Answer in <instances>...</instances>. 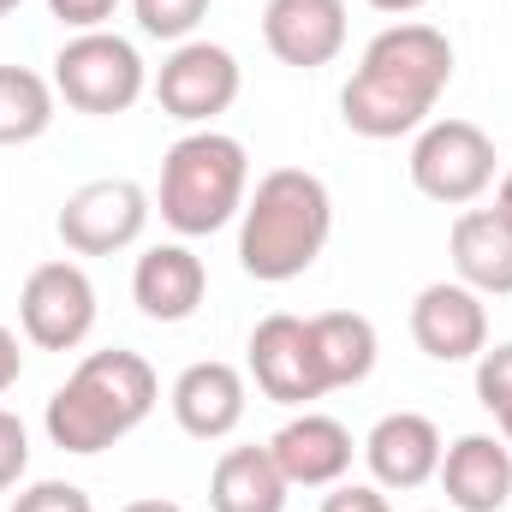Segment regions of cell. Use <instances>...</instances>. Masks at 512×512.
Wrapping results in <instances>:
<instances>
[{
  "mask_svg": "<svg viewBox=\"0 0 512 512\" xmlns=\"http://www.w3.org/2000/svg\"><path fill=\"white\" fill-rule=\"evenodd\" d=\"M477 399L495 417L512 411V340L507 346H483V358H477Z\"/></svg>",
  "mask_w": 512,
  "mask_h": 512,
  "instance_id": "603a6c76",
  "label": "cell"
},
{
  "mask_svg": "<svg viewBox=\"0 0 512 512\" xmlns=\"http://www.w3.org/2000/svg\"><path fill=\"white\" fill-rule=\"evenodd\" d=\"M18 376H24V352H18V334L0 322V393L18 382Z\"/></svg>",
  "mask_w": 512,
  "mask_h": 512,
  "instance_id": "83f0119b",
  "label": "cell"
},
{
  "mask_svg": "<svg viewBox=\"0 0 512 512\" xmlns=\"http://www.w3.org/2000/svg\"><path fill=\"white\" fill-rule=\"evenodd\" d=\"M453 274L483 292V298H512V221L501 209H465L453 221Z\"/></svg>",
  "mask_w": 512,
  "mask_h": 512,
  "instance_id": "ac0fdd59",
  "label": "cell"
},
{
  "mask_svg": "<svg viewBox=\"0 0 512 512\" xmlns=\"http://www.w3.org/2000/svg\"><path fill=\"white\" fill-rule=\"evenodd\" d=\"M268 453H274V465H280V477H286L292 489H334V483H346L358 441H352V429H346L340 417H328V411H298V417H286V423L274 429Z\"/></svg>",
  "mask_w": 512,
  "mask_h": 512,
  "instance_id": "7c38bea8",
  "label": "cell"
},
{
  "mask_svg": "<svg viewBox=\"0 0 512 512\" xmlns=\"http://www.w3.org/2000/svg\"><path fill=\"white\" fill-rule=\"evenodd\" d=\"M126 512H185L179 501H161V495H149V501H131Z\"/></svg>",
  "mask_w": 512,
  "mask_h": 512,
  "instance_id": "f1b7e54d",
  "label": "cell"
},
{
  "mask_svg": "<svg viewBox=\"0 0 512 512\" xmlns=\"http://www.w3.org/2000/svg\"><path fill=\"white\" fill-rule=\"evenodd\" d=\"M149 90V66L120 30H78L60 54H54V96L78 114H126L137 96Z\"/></svg>",
  "mask_w": 512,
  "mask_h": 512,
  "instance_id": "5b68a950",
  "label": "cell"
},
{
  "mask_svg": "<svg viewBox=\"0 0 512 512\" xmlns=\"http://www.w3.org/2000/svg\"><path fill=\"white\" fill-rule=\"evenodd\" d=\"M322 512H393V507H387V489H376V483H334Z\"/></svg>",
  "mask_w": 512,
  "mask_h": 512,
  "instance_id": "4316f807",
  "label": "cell"
},
{
  "mask_svg": "<svg viewBox=\"0 0 512 512\" xmlns=\"http://www.w3.org/2000/svg\"><path fill=\"white\" fill-rule=\"evenodd\" d=\"M429 512H435V507H429Z\"/></svg>",
  "mask_w": 512,
  "mask_h": 512,
  "instance_id": "836d02e7",
  "label": "cell"
},
{
  "mask_svg": "<svg viewBox=\"0 0 512 512\" xmlns=\"http://www.w3.org/2000/svg\"><path fill=\"white\" fill-rule=\"evenodd\" d=\"M304 322H310V346H316V364L328 376V393L370 382L376 352H382L370 316H358V310H322V316H304Z\"/></svg>",
  "mask_w": 512,
  "mask_h": 512,
  "instance_id": "ffe728a7",
  "label": "cell"
},
{
  "mask_svg": "<svg viewBox=\"0 0 512 512\" xmlns=\"http://www.w3.org/2000/svg\"><path fill=\"white\" fill-rule=\"evenodd\" d=\"M262 42L280 66L316 72V66L340 60V48H346V0H268Z\"/></svg>",
  "mask_w": 512,
  "mask_h": 512,
  "instance_id": "5bb4252c",
  "label": "cell"
},
{
  "mask_svg": "<svg viewBox=\"0 0 512 512\" xmlns=\"http://www.w3.org/2000/svg\"><path fill=\"white\" fill-rule=\"evenodd\" d=\"M209 268L191 245H149L131 268V298L149 322H191L203 310Z\"/></svg>",
  "mask_w": 512,
  "mask_h": 512,
  "instance_id": "2e32d148",
  "label": "cell"
},
{
  "mask_svg": "<svg viewBox=\"0 0 512 512\" xmlns=\"http://www.w3.org/2000/svg\"><path fill=\"white\" fill-rule=\"evenodd\" d=\"M292 483L280 477L268 447H227L209 477V507L215 512H286Z\"/></svg>",
  "mask_w": 512,
  "mask_h": 512,
  "instance_id": "d6986e66",
  "label": "cell"
},
{
  "mask_svg": "<svg viewBox=\"0 0 512 512\" xmlns=\"http://www.w3.org/2000/svg\"><path fill=\"white\" fill-rule=\"evenodd\" d=\"M453 84V42L435 24H387L382 36L364 48L358 72L340 90V120L346 131L393 143L429 126L441 90Z\"/></svg>",
  "mask_w": 512,
  "mask_h": 512,
  "instance_id": "6da1fadb",
  "label": "cell"
},
{
  "mask_svg": "<svg viewBox=\"0 0 512 512\" xmlns=\"http://www.w3.org/2000/svg\"><path fill=\"white\" fill-rule=\"evenodd\" d=\"M54 78L30 72V66H0V149L12 143H36L54 126Z\"/></svg>",
  "mask_w": 512,
  "mask_h": 512,
  "instance_id": "44dd1931",
  "label": "cell"
},
{
  "mask_svg": "<svg viewBox=\"0 0 512 512\" xmlns=\"http://www.w3.org/2000/svg\"><path fill=\"white\" fill-rule=\"evenodd\" d=\"M239 84H245L239 54L221 48V42L191 36V42H179V48L161 60V72H155V102H161L167 120H179V126L197 131V126H215V114H227V108L239 102Z\"/></svg>",
  "mask_w": 512,
  "mask_h": 512,
  "instance_id": "ba28073f",
  "label": "cell"
},
{
  "mask_svg": "<svg viewBox=\"0 0 512 512\" xmlns=\"http://www.w3.org/2000/svg\"><path fill=\"white\" fill-rule=\"evenodd\" d=\"M411 340L435 364H471L489 346V304L465 280H435L411 304Z\"/></svg>",
  "mask_w": 512,
  "mask_h": 512,
  "instance_id": "8fae6325",
  "label": "cell"
},
{
  "mask_svg": "<svg viewBox=\"0 0 512 512\" xmlns=\"http://www.w3.org/2000/svg\"><path fill=\"white\" fill-rule=\"evenodd\" d=\"M12 512H96V501L78 489V483H30L18 501H12Z\"/></svg>",
  "mask_w": 512,
  "mask_h": 512,
  "instance_id": "d4e9b609",
  "label": "cell"
},
{
  "mask_svg": "<svg viewBox=\"0 0 512 512\" xmlns=\"http://www.w3.org/2000/svg\"><path fill=\"white\" fill-rule=\"evenodd\" d=\"M334 233V197L310 167H274L239 209V262L262 286L298 280Z\"/></svg>",
  "mask_w": 512,
  "mask_h": 512,
  "instance_id": "7a4b0ae2",
  "label": "cell"
},
{
  "mask_svg": "<svg viewBox=\"0 0 512 512\" xmlns=\"http://www.w3.org/2000/svg\"><path fill=\"white\" fill-rule=\"evenodd\" d=\"M24 471H30V429L0 405V495H6V489H18V483H24Z\"/></svg>",
  "mask_w": 512,
  "mask_h": 512,
  "instance_id": "cb8c5ba5",
  "label": "cell"
},
{
  "mask_svg": "<svg viewBox=\"0 0 512 512\" xmlns=\"http://www.w3.org/2000/svg\"><path fill=\"white\" fill-rule=\"evenodd\" d=\"M251 376L262 387V399H274V405H304L310 411V399L328 393V376L316 364V346H310V322L304 316L274 310V316L256 322L251 328Z\"/></svg>",
  "mask_w": 512,
  "mask_h": 512,
  "instance_id": "30bf717a",
  "label": "cell"
},
{
  "mask_svg": "<svg viewBox=\"0 0 512 512\" xmlns=\"http://www.w3.org/2000/svg\"><path fill=\"white\" fill-rule=\"evenodd\" d=\"M155 399H161V382L137 352H126V346L90 352L66 382L54 387V399L42 411V429H48V441L60 453L90 459V453H108L114 441H126L155 411Z\"/></svg>",
  "mask_w": 512,
  "mask_h": 512,
  "instance_id": "3957f363",
  "label": "cell"
},
{
  "mask_svg": "<svg viewBox=\"0 0 512 512\" xmlns=\"http://www.w3.org/2000/svg\"><path fill=\"white\" fill-rule=\"evenodd\" d=\"M48 12L78 36V30H108V18L120 12V0H48Z\"/></svg>",
  "mask_w": 512,
  "mask_h": 512,
  "instance_id": "484cf974",
  "label": "cell"
},
{
  "mask_svg": "<svg viewBox=\"0 0 512 512\" xmlns=\"http://www.w3.org/2000/svg\"><path fill=\"white\" fill-rule=\"evenodd\" d=\"M251 197V155L239 137L215 126L185 131L167 155H161V185H155V209L179 239H209L221 233Z\"/></svg>",
  "mask_w": 512,
  "mask_h": 512,
  "instance_id": "277c9868",
  "label": "cell"
},
{
  "mask_svg": "<svg viewBox=\"0 0 512 512\" xmlns=\"http://www.w3.org/2000/svg\"><path fill=\"white\" fill-rule=\"evenodd\" d=\"M370 6H376V12H393V18H399V12H417V6H429V0H370Z\"/></svg>",
  "mask_w": 512,
  "mask_h": 512,
  "instance_id": "f546056e",
  "label": "cell"
},
{
  "mask_svg": "<svg viewBox=\"0 0 512 512\" xmlns=\"http://www.w3.org/2000/svg\"><path fill=\"white\" fill-rule=\"evenodd\" d=\"M411 185L447 209L477 203L495 185V137L471 120H429L411 143Z\"/></svg>",
  "mask_w": 512,
  "mask_h": 512,
  "instance_id": "8992f818",
  "label": "cell"
},
{
  "mask_svg": "<svg viewBox=\"0 0 512 512\" xmlns=\"http://www.w3.org/2000/svg\"><path fill=\"white\" fill-rule=\"evenodd\" d=\"M364 465H370V477H376V489H423L435 471H441V453H447V441H441V429H435V417H423V411H387L382 423L364 435Z\"/></svg>",
  "mask_w": 512,
  "mask_h": 512,
  "instance_id": "4fadbf2b",
  "label": "cell"
},
{
  "mask_svg": "<svg viewBox=\"0 0 512 512\" xmlns=\"http://www.w3.org/2000/svg\"><path fill=\"white\" fill-rule=\"evenodd\" d=\"M131 12H137V30H143V36L179 48V42H191L197 24L209 18V0H131Z\"/></svg>",
  "mask_w": 512,
  "mask_h": 512,
  "instance_id": "7402d4cb",
  "label": "cell"
},
{
  "mask_svg": "<svg viewBox=\"0 0 512 512\" xmlns=\"http://www.w3.org/2000/svg\"><path fill=\"white\" fill-rule=\"evenodd\" d=\"M495 209L512 221V167H507V179H501V191H495Z\"/></svg>",
  "mask_w": 512,
  "mask_h": 512,
  "instance_id": "4dcf8cb0",
  "label": "cell"
},
{
  "mask_svg": "<svg viewBox=\"0 0 512 512\" xmlns=\"http://www.w3.org/2000/svg\"><path fill=\"white\" fill-rule=\"evenodd\" d=\"M167 405H173V423H179L191 441H227V435L245 423L251 393H245V376H239L233 364L203 358V364L179 370V382H173V393H167Z\"/></svg>",
  "mask_w": 512,
  "mask_h": 512,
  "instance_id": "9a60e30c",
  "label": "cell"
},
{
  "mask_svg": "<svg viewBox=\"0 0 512 512\" xmlns=\"http://www.w3.org/2000/svg\"><path fill=\"white\" fill-rule=\"evenodd\" d=\"M495 423H501V441L512 447V411H507V417H495Z\"/></svg>",
  "mask_w": 512,
  "mask_h": 512,
  "instance_id": "1f68e13d",
  "label": "cell"
},
{
  "mask_svg": "<svg viewBox=\"0 0 512 512\" xmlns=\"http://www.w3.org/2000/svg\"><path fill=\"white\" fill-rule=\"evenodd\" d=\"M155 203L137 179H90L60 203V245L72 256H114L131 251L149 227Z\"/></svg>",
  "mask_w": 512,
  "mask_h": 512,
  "instance_id": "9c48e42d",
  "label": "cell"
},
{
  "mask_svg": "<svg viewBox=\"0 0 512 512\" xmlns=\"http://www.w3.org/2000/svg\"><path fill=\"white\" fill-rule=\"evenodd\" d=\"M18 328H24V340L36 352L84 346L90 328H96V280L78 262H66V256L36 262L24 292H18Z\"/></svg>",
  "mask_w": 512,
  "mask_h": 512,
  "instance_id": "52a82bcc",
  "label": "cell"
},
{
  "mask_svg": "<svg viewBox=\"0 0 512 512\" xmlns=\"http://www.w3.org/2000/svg\"><path fill=\"white\" fill-rule=\"evenodd\" d=\"M12 6H24V0H0V12H12Z\"/></svg>",
  "mask_w": 512,
  "mask_h": 512,
  "instance_id": "d6a6232c",
  "label": "cell"
},
{
  "mask_svg": "<svg viewBox=\"0 0 512 512\" xmlns=\"http://www.w3.org/2000/svg\"><path fill=\"white\" fill-rule=\"evenodd\" d=\"M435 477L453 512H501L512 501V447L501 435H459Z\"/></svg>",
  "mask_w": 512,
  "mask_h": 512,
  "instance_id": "e0dca14e",
  "label": "cell"
}]
</instances>
